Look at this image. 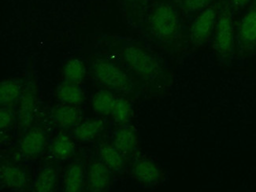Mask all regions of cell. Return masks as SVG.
<instances>
[{"label": "cell", "mask_w": 256, "mask_h": 192, "mask_svg": "<svg viewBox=\"0 0 256 192\" xmlns=\"http://www.w3.org/2000/svg\"><path fill=\"white\" fill-rule=\"evenodd\" d=\"M83 167L80 164H72L67 170L64 179V188L66 192H80L83 188Z\"/></svg>", "instance_id": "cell-17"}, {"label": "cell", "mask_w": 256, "mask_h": 192, "mask_svg": "<svg viewBox=\"0 0 256 192\" xmlns=\"http://www.w3.org/2000/svg\"><path fill=\"white\" fill-rule=\"evenodd\" d=\"M232 5L236 8H244L250 4L252 0H230Z\"/></svg>", "instance_id": "cell-26"}, {"label": "cell", "mask_w": 256, "mask_h": 192, "mask_svg": "<svg viewBox=\"0 0 256 192\" xmlns=\"http://www.w3.org/2000/svg\"><path fill=\"white\" fill-rule=\"evenodd\" d=\"M93 71L96 78L109 88L123 93L132 92L134 90V85L127 74L113 63L104 60H96Z\"/></svg>", "instance_id": "cell-4"}, {"label": "cell", "mask_w": 256, "mask_h": 192, "mask_svg": "<svg viewBox=\"0 0 256 192\" xmlns=\"http://www.w3.org/2000/svg\"><path fill=\"white\" fill-rule=\"evenodd\" d=\"M112 170L104 162L91 164L88 174V188L91 192H102L112 183Z\"/></svg>", "instance_id": "cell-8"}, {"label": "cell", "mask_w": 256, "mask_h": 192, "mask_svg": "<svg viewBox=\"0 0 256 192\" xmlns=\"http://www.w3.org/2000/svg\"><path fill=\"white\" fill-rule=\"evenodd\" d=\"M153 34L160 40L170 42L180 31V20L174 8L169 4H160L153 10L150 18Z\"/></svg>", "instance_id": "cell-2"}, {"label": "cell", "mask_w": 256, "mask_h": 192, "mask_svg": "<svg viewBox=\"0 0 256 192\" xmlns=\"http://www.w3.org/2000/svg\"><path fill=\"white\" fill-rule=\"evenodd\" d=\"M217 18V10L213 6H208L198 14L190 28V41L193 46H201L208 42L214 34Z\"/></svg>", "instance_id": "cell-5"}, {"label": "cell", "mask_w": 256, "mask_h": 192, "mask_svg": "<svg viewBox=\"0 0 256 192\" xmlns=\"http://www.w3.org/2000/svg\"><path fill=\"white\" fill-rule=\"evenodd\" d=\"M213 0H180V6L186 13L202 12L210 6Z\"/></svg>", "instance_id": "cell-24"}, {"label": "cell", "mask_w": 256, "mask_h": 192, "mask_svg": "<svg viewBox=\"0 0 256 192\" xmlns=\"http://www.w3.org/2000/svg\"><path fill=\"white\" fill-rule=\"evenodd\" d=\"M236 36L234 17L228 8H224L218 15L214 30V50L220 61L228 63L232 60L235 52Z\"/></svg>", "instance_id": "cell-1"}, {"label": "cell", "mask_w": 256, "mask_h": 192, "mask_svg": "<svg viewBox=\"0 0 256 192\" xmlns=\"http://www.w3.org/2000/svg\"><path fill=\"white\" fill-rule=\"evenodd\" d=\"M13 122V114L6 108H1L0 111V127L2 130L6 128Z\"/></svg>", "instance_id": "cell-25"}, {"label": "cell", "mask_w": 256, "mask_h": 192, "mask_svg": "<svg viewBox=\"0 0 256 192\" xmlns=\"http://www.w3.org/2000/svg\"><path fill=\"white\" fill-rule=\"evenodd\" d=\"M74 152V144L69 136L58 135L54 138L50 148L53 157L61 160L69 158Z\"/></svg>", "instance_id": "cell-18"}, {"label": "cell", "mask_w": 256, "mask_h": 192, "mask_svg": "<svg viewBox=\"0 0 256 192\" xmlns=\"http://www.w3.org/2000/svg\"><path fill=\"white\" fill-rule=\"evenodd\" d=\"M126 1L128 2V4H134V5H135V4H141V2H143L144 0H126Z\"/></svg>", "instance_id": "cell-27"}, {"label": "cell", "mask_w": 256, "mask_h": 192, "mask_svg": "<svg viewBox=\"0 0 256 192\" xmlns=\"http://www.w3.org/2000/svg\"><path fill=\"white\" fill-rule=\"evenodd\" d=\"M57 97L62 104L67 105H80L84 100V94L79 84L66 82L58 87Z\"/></svg>", "instance_id": "cell-13"}, {"label": "cell", "mask_w": 256, "mask_h": 192, "mask_svg": "<svg viewBox=\"0 0 256 192\" xmlns=\"http://www.w3.org/2000/svg\"><path fill=\"white\" fill-rule=\"evenodd\" d=\"M82 115V111L76 106L67 104L57 106L52 111V120L64 128L80 124Z\"/></svg>", "instance_id": "cell-10"}, {"label": "cell", "mask_w": 256, "mask_h": 192, "mask_svg": "<svg viewBox=\"0 0 256 192\" xmlns=\"http://www.w3.org/2000/svg\"><path fill=\"white\" fill-rule=\"evenodd\" d=\"M240 52L252 53L256 49V6H252L242 17L236 36Z\"/></svg>", "instance_id": "cell-6"}, {"label": "cell", "mask_w": 256, "mask_h": 192, "mask_svg": "<svg viewBox=\"0 0 256 192\" xmlns=\"http://www.w3.org/2000/svg\"><path fill=\"white\" fill-rule=\"evenodd\" d=\"M122 56L128 67L144 79L154 80L160 76V63L143 48L130 45L124 48Z\"/></svg>", "instance_id": "cell-3"}, {"label": "cell", "mask_w": 256, "mask_h": 192, "mask_svg": "<svg viewBox=\"0 0 256 192\" xmlns=\"http://www.w3.org/2000/svg\"><path fill=\"white\" fill-rule=\"evenodd\" d=\"M36 102V89L35 84L30 82L20 98L18 110L19 126L22 128H28L34 120V111Z\"/></svg>", "instance_id": "cell-7"}, {"label": "cell", "mask_w": 256, "mask_h": 192, "mask_svg": "<svg viewBox=\"0 0 256 192\" xmlns=\"http://www.w3.org/2000/svg\"><path fill=\"white\" fill-rule=\"evenodd\" d=\"M1 180L4 184L13 189L24 188L27 182L24 170L12 166H2Z\"/></svg>", "instance_id": "cell-14"}, {"label": "cell", "mask_w": 256, "mask_h": 192, "mask_svg": "<svg viewBox=\"0 0 256 192\" xmlns=\"http://www.w3.org/2000/svg\"><path fill=\"white\" fill-rule=\"evenodd\" d=\"M104 130V122L100 119H91L78 124L74 130L76 138L83 142L96 138Z\"/></svg>", "instance_id": "cell-15"}, {"label": "cell", "mask_w": 256, "mask_h": 192, "mask_svg": "<svg viewBox=\"0 0 256 192\" xmlns=\"http://www.w3.org/2000/svg\"><path fill=\"white\" fill-rule=\"evenodd\" d=\"M112 115L114 120L119 124H126L128 123L132 116V108L130 102L124 98H116Z\"/></svg>", "instance_id": "cell-23"}, {"label": "cell", "mask_w": 256, "mask_h": 192, "mask_svg": "<svg viewBox=\"0 0 256 192\" xmlns=\"http://www.w3.org/2000/svg\"><path fill=\"white\" fill-rule=\"evenodd\" d=\"M58 175L54 168L46 167L44 168L34 183V190L39 192H50L54 190L57 183Z\"/></svg>", "instance_id": "cell-21"}, {"label": "cell", "mask_w": 256, "mask_h": 192, "mask_svg": "<svg viewBox=\"0 0 256 192\" xmlns=\"http://www.w3.org/2000/svg\"><path fill=\"white\" fill-rule=\"evenodd\" d=\"M100 156L102 162L114 172H120L124 168V156L114 146L102 145L100 152Z\"/></svg>", "instance_id": "cell-16"}, {"label": "cell", "mask_w": 256, "mask_h": 192, "mask_svg": "<svg viewBox=\"0 0 256 192\" xmlns=\"http://www.w3.org/2000/svg\"><path fill=\"white\" fill-rule=\"evenodd\" d=\"M138 144V135L134 128L124 126L116 132L114 138V146L123 156H128L135 152Z\"/></svg>", "instance_id": "cell-12"}, {"label": "cell", "mask_w": 256, "mask_h": 192, "mask_svg": "<svg viewBox=\"0 0 256 192\" xmlns=\"http://www.w3.org/2000/svg\"><path fill=\"white\" fill-rule=\"evenodd\" d=\"M20 94V86L17 82L8 80L0 84V102L8 106L16 101Z\"/></svg>", "instance_id": "cell-22"}, {"label": "cell", "mask_w": 256, "mask_h": 192, "mask_svg": "<svg viewBox=\"0 0 256 192\" xmlns=\"http://www.w3.org/2000/svg\"><path fill=\"white\" fill-rule=\"evenodd\" d=\"M116 98L109 90H100L92 100V108L96 113L102 116L112 114Z\"/></svg>", "instance_id": "cell-19"}, {"label": "cell", "mask_w": 256, "mask_h": 192, "mask_svg": "<svg viewBox=\"0 0 256 192\" xmlns=\"http://www.w3.org/2000/svg\"><path fill=\"white\" fill-rule=\"evenodd\" d=\"M86 67L80 60L72 58L64 67V76L66 82L80 84L86 76Z\"/></svg>", "instance_id": "cell-20"}, {"label": "cell", "mask_w": 256, "mask_h": 192, "mask_svg": "<svg viewBox=\"0 0 256 192\" xmlns=\"http://www.w3.org/2000/svg\"><path fill=\"white\" fill-rule=\"evenodd\" d=\"M132 171L136 180L148 186L158 183L161 176L158 166L148 159L138 160L134 164Z\"/></svg>", "instance_id": "cell-9"}, {"label": "cell", "mask_w": 256, "mask_h": 192, "mask_svg": "<svg viewBox=\"0 0 256 192\" xmlns=\"http://www.w3.org/2000/svg\"><path fill=\"white\" fill-rule=\"evenodd\" d=\"M46 145V136L41 130H34L27 133L20 142V152L30 158L38 157Z\"/></svg>", "instance_id": "cell-11"}]
</instances>
